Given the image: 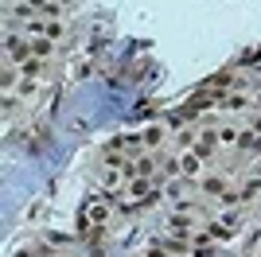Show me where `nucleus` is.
<instances>
[{
	"mask_svg": "<svg viewBox=\"0 0 261 257\" xmlns=\"http://www.w3.org/2000/svg\"><path fill=\"white\" fill-rule=\"evenodd\" d=\"M238 133H242V125H215V137L222 148H238Z\"/></svg>",
	"mask_w": 261,
	"mask_h": 257,
	"instance_id": "8",
	"label": "nucleus"
},
{
	"mask_svg": "<svg viewBox=\"0 0 261 257\" xmlns=\"http://www.w3.org/2000/svg\"><path fill=\"white\" fill-rule=\"evenodd\" d=\"M20 74L23 78H47V59H35V55H32V59L20 66Z\"/></svg>",
	"mask_w": 261,
	"mask_h": 257,
	"instance_id": "9",
	"label": "nucleus"
},
{
	"mask_svg": "<svg viewBox=\"0 0 261 257\" xmlns=\"http://www.w3.org/2000/svg\"><path fill=\"white\" fill-rule=\"evenodd\" d=\"M51 257H74V253H51Z\"/></svg>",
	"mask_w": 261,
	"mask_h": 257,
	"instance_id": "14",
	"label": "nucleus"
},
{
	"mask_svg": "<svg viewBox=\"0 0 261 257\" xmlns=\"http://www.w3.org/2000/svg\"><path fill=\"white\" fill-rule=\"evenodd\" d=\"M0 86H4V94H12V86H20V74L12 70V63L4 66V70H0Z\"/></svg>",
	"mask_w": 261,
	"mask_h": 257,
	"instance_id": "12",
	"label": "nucleus"
},
{
	"mask_svg": "<svg viewBox=\"0 0 261 257\" xmlns=\"http://www.w3.org/2000/svg\"><path fill=\"white\" fill-rule=\"evenodd\" d=\"M4 55H8V63L23 66V63H28V59H32V43L23 39V35L8 32V35H4Z\"/></svg>",
	"mask_w": 261,
	"mask_h": 257,
	"instance_id": "5",
	"label": "nucleus"
},
{
	"mask_svg": "<svg viewBox=\"0 0 261 257\" xmlns=\"http://www.w3.org/2000/svg\"><path fill=\"white\" fill-rule=\"evenodd\" d=\"M141 133H144V148H148V152L160 148L164 137H168V133H164V125H148V128H141Z\"/></svg>",
	"mask_w": 261,
	"mask_h": 257,
	"instance_id": "10",
	"label": "nucleus"
},
{
	"mask_svg": "<svg viewBox=\"0 0 261 257\" xmlns=\"http://www.w3.org/2000/svg\"><path fill=\"white\" fill-rule=\"evenodd\" d=\"M16 94H20V101H35V97L43 94V78H23V74H20Z\"/></svg>",
	"mask_w": 261,
	"mask_h": 257,
	"instance_id": "6",
	"label": "nucleus"
},
{
	"mask_svg": "<svg viewBox=\"0 0 261 257\" xmlns=\"http://www.w3.org/2000/svg\"><path fill=\"white\" fill-rule=\"evenodd\" d=\"M55 51H59V39H47V35H35L32 39V55L35 59H47V63H51Z\"/></svg>",
	"mask_w": 261,
	"mask_h": 257,
	"instance_id": "7",
	"label": "nucleus"
},
{
	"mask_svg": "<svg viewBox=\"0 0 261 257\" xmlns=\"http://www.w3.org/2000/svg\"><path fill=\"white\" fill-rule=\"evenodd\" d=\"M117 207V191H98L78 207V230H98L109 222V214Z\"/></svg>",
	"mask_w": 261,
	"mask_h": 257,
	"instance_id": "1",
	"label": "nucleus"
},
{
	"mask_svg": "<svg viewBox=\"0 0 261 257\" xmlns=\"http://www.w3.org/2000/svg\"><path fill=\"white\" fill-rule=\"evenodd\" d=\"M207 156L203 152H195V148H184L179 152V175L184 179H199V175H207Z\"/></svg>",
	"mask_w": 261,
	"mask_h": 257,
	"instance_id": "4",
	"label": "nucleus"
},
{
	"mask_svg": "<svg viewBox=\"0 0 261 257\" xmlns=\"http://www.w3.org/2000/svg\"><path fill=\"white\" fill-rule=\"evenodd\" d=\"M195 187H199L203 199H218V195L230 191L234 183H230V171H207V175H199V179H195Z\"/></svg>",
	"mask_w": 261,
	"mask_h": 257,
	"instance_id": "3",
	"label": "nucleus"
},
{
	"mask_svg": "<svg viewBox=\"0 0 261 257\" xmlns=\"http://www.w3.org/2000/svg\"><path fill=\"white\" fill-rule=\"evenodd\" d=\"M257 191H261V175H250L246 183H238V195H242V203L257 199Z\"/></svg>",
	"mask_w": 261,
	"mask_h": 257,
	"instance_id": "11",
	"label": "nucleus"
},
{
	"mask_svg": "<svg viewBox=\"0 0 261 257\" xmlns=\"http://www.w3.org/2000/svg\"><path fill=\"white\" fill-rule=\"evenodd\" d=\"M250 152H253V156H257V160H261V137L253 140V148H250Z\"/></svg>",
	"mask_w": 261,
	"mask_h": 257,
	"instance_id": "13",
	"label": "nucleus"
},
{
	"mask_svg": "<svg viewBox=\"0 0 261 257\" xmlns=\"http://www.w3.org/2000/svg\"><path fill=\"white\" fill-rule=\"evenodd\" d=\"M242 230V207H222L215 218H207V234L215 242H230Z\"/></svg>",
	"mask_w": 261,
	"mask_h": 257,
	"instance_id": "2",
	"label": "nucleus"
}]
</instances>
